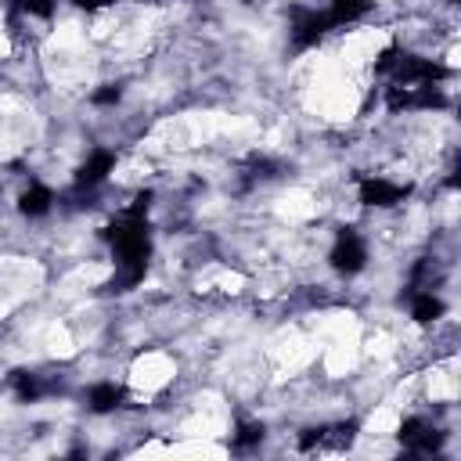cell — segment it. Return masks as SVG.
<instances>
[{"mask_svg":"<svg viewBox=\"0 0 461 461\" xmlns=\"http://www.w3.org/2000/svg\"><path fill=\"white\" fill-rule=\"evenodd\" d=\"M148 209H151V191H140L101 230V238L108 241L112 259H115V274L108 281V292H130L148 274V263H151V223H148Z\"/></svg>","mask_w":461,"mask_h":461,"instance_id":"obj_1","label":"cell"},{"mask_svg":"<svg viewBox=\"0 0 461 461\" xmlns=\"http://www.w3.org/2000/svg\"><path fill=\"white\" fill-rule=\"evenodd\" d=\"M335 32V22L328 7H310V4H288V43L295 54L321 47Z\"/></svg>","mask_w":461,"mask_h":461,"instance_id":"obj_2","label":"cell"},{"mask_svg":"<svg viewBox=\"0 0 461 461\" xmlns=\"http://www.w3.org/2000/svg\"><path fill=\"white\" fill-rule=\"evenodd\" d=\"M450 101L443 94L439 83H418V86H400L389 83L385 86V112L389 115H403V112H443Z\"/></svg>","mask_w":461,"mask_h":461,"instance_id":"obj_3","label":"cell"},{"mask_svg":"<svg viewBox=\"0 0 461 461\" xmlns=\"http://www.w3.org/2000/svg\"><path fill=\"white\" fill-rule=\"evenodd\" d=\"M367 241L357 227H339L335 230V241L328 249V267L342 277H357L364 267H367Z\"/></svg>","mask_w":461,"mask_h":461,"instance_id":"obj_4","label":"cell"},{"mask_svg":"<svg viewBox=\"0 0 461 461\" xmlns=\"http://www.w3.org/2000/svg\"><path fill=\"white\" fill-rule=\"evenodd\" d=\"M357 198L367 209H396L411 198V184H396L389 176L364 173V176H357Z\"/></svg>","mask_w":461,"mask_h":461,"instance_id":"obj_5","label":"cell"},{"mask_svg":"<svg viewBox=\"0 0 461 461\" xmlns=\"http://www.w3.org/2000/svg\"><path fill=\"white\" fill-rule=\"evenodd\" d=\"M396 443L407 450V454H439L443 443H447V432L439 425H432L429 418H403L400 429H396Z\"/></svg>","mask_w":461,"mask_h":461,"instance_id":"obj_6","label":"cell"},{"mask_svg":"<svg viewBox=\"0 0 461 461\" xmlns=\"http://www.w3.org/2000/svg\"><path fill=\"white\" fill-rule=\"evenodd\" d=\"M360 425L349 418V421H335V425H313V429H303L295 447L299 450H346L353 439H357Z\"/></svg>","mask_w":461,"mask_h":461,"instance_id":"obj_7","label":"cell"},{"mask_svg":"<svg viewBox=\"0 0 461 461\" xmlns=\"http://www.w3.org/2000/svg\"><path fill=\"white\" fill-rule=\"evenodd\" d=\"M115 162H119V155H115L112 148H94V151L79 162V169H76V191H94V187H101V184L108 180V173L115 169Z\"/></svg>","mask_w":461,"mask_h":461,"instance_id":"obj_8","label":"cell"},{"mask_svg":"<svg viewBox=\"0 0 461 461\" xmlns=\"http://www.w3.org/2000/svg\"><path fill=\"white\" fill-rule=\"evenodd\" d=\"M407 310H411V321L421 324V328H429V324H436V321L447 317V303H443V295L436 288H414V292H407Z\"/></svg>","mask_w":461,"mask_h":461,"instance_id":"obj_9","label":"cell"},{"mask_svg":"<svg viewBox=\"0 0 461 461\" xmlns=\"http://www.w3.org/2000/svg\"><path fill=\"white\" fill-rule=\"evenodd\" d=\"M83 400H86V411L90 414H115L126 403V385H119L112 378H101V382L86 385Z\"/></svg>","mask_w":461,"mask_h":461,"instance_id":"obj_10","label":"cell"},{"mask_svg":"<svg viewBox=\"0 0 461 461\" xmlns=\"http://www.w3.org/2000/svg\"><path fill=\"white\" fill-rule=\"evenodd\" d=\"M54 191L43 184V180H29L25 187H22V194H18V212L25 216V220H43L50 209H54Z\"/></svg>","mask_w":461,"mask_h":461,"instance_id":"obj_11","label":"cell"},{"mask_svg":"<svg viewBox=\"0 0 461 461\" xmlns=\"http://www.w3.org/2000/svg\"><path fill=\"white\" fill-rule=\"evenodd\" d=\"M263 436H267V425H263V421H256V418H238V421H234V432H230L227 443H230V450L245 454V450L259 447Z\"/></svg>","mask_w":461,"mask_h":461,"instance_id":"obj_12","label":"cell"},{"mask_svg":"<svg viewBox=\"0 0 461 461\" xmlns=\"http://www.w3.org/2000/svg\"><path fill=\"white\" fill-rule=\"evenodd\" d=\"M371 7H375V0H328V14H331L335 29H342V25H353V22L367 18V14H371Z\"/></svg>","mask_w":461,"mask_h":461,"instance_id":"obj_13","label":"cell"},{"mask_svg":"<svg viewBox=\"0 0 461 461\" xmlns=\"http://www.w3.org/2000/svg\"><path fill=\"white\" fill-rule=\"evenodd\" d=\"M11 389H14V396H18L22 403H36L40 396H47V385H43L40 375H32V371H14V375H11Z\"/></svg>","mask_w":461,"mask_h":461,"instance_id":"obj_14","label":"cell"},{"mask_svg":"<svg viewBox=\"0 0 461 461\" xmlns=\"http://www.w3.org/2000/svg\"><path fill=\"white\" fill-rule=\"evenodd\" d=\"M11 11H22L29 18H40V22H50L54 11H58V0H7Z\"/></svg>","mask_w":461,"mask_h":461,"instance_id":"obj_15","label":"cell"},{"mask_svg":"<svg viewBox=\"0 0 461 461\" xmlns=\"http://www.w3.org/2000/svg\"><path fill=\"white\" fill-rule=\"evenodd\" d=\"M274 176H281V162H274L267 155H256L249 162V180H274Z\"/></svg>","mask_w":461,"mask_h":461,"instance_id":"obj_16","label":"cell"},{"mask_svg":"<svg viewBox=\"0 0 461 461\" xmlns=\"http://www.w3.org/2000/svg\"><path fill=\"white\" fill-rule=\"evenodd\" d=\"M122 101V86L119 83H101L94 94H90V104H97V108H112V104H119Z\"/></svg>","mask_w":461,"mask_h":461,"instance_id":"obj_17","label":"cell"},{"mask_svg":"<svg viewBox=\"0 0 461 461\" xmlns=\"http://www.w3.org/2000/svg\"><path fill=\"white\" fill-rule=\"evenodd\" d=\"M443 184H447L450 191H461V155L454 158V166H450V173L443 176Z\"/></svg>","mask_w":461,"mask_h":461,"instance_id":"obj_18","label":"cell"},{"mask_svg":"<svg viewBox=\"0 0 461 461\" xmlns=\"http://www.w3.org/2000/svg\"><path fill=\"white\" fill-rule=\"evenodd\" d=\"M68 4H76V7H86V11H94V7H101V4H108V0H68Z\"/></svg>","mask_w":461,"mask_h":461,"instance_id":"obj_19","label":"cell"},{"mask_svg":"<svg viewBox=\"0 0 461 461\" xmlns=\"http://www.w3.org/2000/svg\"><path fill=\"white\" fill-rule=\"evenodd\" d=\"M454 4H457V7H461V0H454Z\"/></svg>","mask_w":461,"mask_h":461,"instance_id":"obj_20","label":"cell"}]
</instances>
